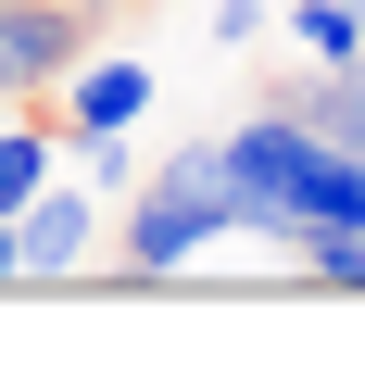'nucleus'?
Masks as SVG:
<instances>
[{
  "mask_svg": "<svg viewBox=\"0 0 365 365\" xmlns=\"http://www.w3.org/2000/svg\"><path fill=\"white\" fill-rule=\"evenodd\" d=\"M227 177H240V202H252V240L365 227V151L315 139L302 113H240V126H227Z\"/></svg>",
  "mask_w": 365,
  "mask_h": 365,
  "instance_id": "nucleus-1",
  "label": "nucleus"
},
{
  "mask_svg": "<svg viewBox=\"0 0 365 365\" xmlns=\"http://www.w3.org/2000/svg\"><path fill=\"white\" fill-rule=\"evenodd\" d=\"M215 240H252V202L227 177V139H177L164 177L126 202V227H113V264H126V277H177V264H202Z\"/></svg>",
  "mask_w": 365,
  "mask_h": 365,
  "instance_id": "nucleus-2",
  "label": "nucleus"
},
{
  "mask_svg": "<svg viewBox=\"0 0 365 365\" xmlns=\"http://www.w3.org/2000/svg\"><path fill=\"white\" fill-rule=\"evenodd\" d=\"M76 63H88L76 0H0V101H63Z\"/></svg>",
  "mask_w": 365,
  "mask_h": 365,
  "instance_id": "nucleus-3",
  "label": "nucleus"
},
{
  "mask_svg": "<svg viewBox=\"0 0 365 365\" xmlns=\"http://www.w3.org/2000/svg\"><path fill=\"white\" fill-rule=\"evenodd\" d=\"M88 240H101V202L51 177L26 215H13V277H76V264H88Z\"/></svg>",
  "mask_w": 365,
  "mask_h": 365,
  "instance_id": "nucleus-4",
  "label": "nucleus"
},
{
  "mask_svg": "<svg viewBox=\"0 0 365 365\" xmlns=\"http://www.w3.org/2000/svg\"><path fill=\"white\" fill-rule=\"evenodd\" d=\"M139 113H151V63L126 51H88L63 76V139H139Z\"/></svg>",
  "mask_w": 365,
  "mask_h": 365,
  "instance_id": "nucleus-5",
  "label": "nucleus"
},
{
  "mask_svg": "<svg viewBox=\"0 0 365 365\" xmlns=\"http://www.w3.org/2000/svg\"><path fill=\"white\" fill-rule=\"evenodd\" d=\"M264 113H302L315 139L365 151V63H315V76H290V88H264Z\"/></svg>",
  "mask_w": 365,
  "mask_h": 365,
  "instance_id": "nucleus-6",
  "label": "nucleus"
},
{
  "mask_svg": "<svg viewBox=\"0 0 365 365\" xmlns=\"http://www.w3.org/2000/svg\"><path fill=\"white\" fill-rule=\"evenodd\" d=\"M51 139H63V126H38V113L0 126V215H26L38 189H51Z\"/></svg>",
  "mask_w": 365,
  "mask_h": 365,
  "instance_id": "nucleus-7",
  "label": "nucleus"
},
{
  "mask_svg": "<svg viewBox=\"0 0 365 365\" xmlns=\"http://www.w3.org/2000/svg\"><path fill=\"white\" fill-rule=\"evenodd\" d=\"M290 38L315 51V63H365V26H353V0H290Z\"/></svg>",
  "mask_w": 365,
  "mask_h": 365,
  "instance_id": "nucleus-8",
  "label": "nucleus"
},
{
  "mask_svg": "<svg viewBox=\"0 0 365 365\" xmlns=\"http://www.w3.org/2000/svg\"><path fill=\"white\" fill-rule=\"evenodd\" d=\"M290 252L315 264V277H328V290H365V227H302Z\"/></svg>",
  "mask_w": 365,
  "mask_h": 365,
  "instance_id": "nucleus-9",
  "label": "nucleus"
},
{
  "mask_svg": "<svg viewBox=\"0 0 365 365\" xmlns=\"http://www.w3.org/2000/svg\"><path fill=\"white\" fill-rule=\"evenodd\" d=\"M264 38V0H215V51H252Z\"/></svg>",
  "mask_w": 365,
  "mask_h": 365,
  "instance_id": "nucleus-10",
  "label": "nucleus"
},
{
  "mask_svg": "<svg viewBox=\"0 0 365 365\" xmlns=\"http://www.w3.org/2000/svg\"><path fill=\"white\" fill-rule=\"evenodd\" d=\"M76 13H88V26H101V13H126V0H76Z\"/></svg>",
  "mask_w": 365,
  "mask_h": 365,
  "instance_id": "nucleus-11",
  "label": "nucleus"
},
{
  "mask_svg": "<svg viewBox=\"0 0 365 365\" xmlns=\"http://www.w3.org/2000/svg\"><path fill=\"white\" fill-rule=\"evenodd\" d=\"M0 277H13V215H0Z\"/></svg>",
  "mask_w": 365,
  "mask_h": 365,
  "instance_id": "nucleus-12",
  "label": "nucleus"
},
{
  "mask_svg": "<svg viewBox=\"0 0 365 365\" xmlns=\"http://www.w3.org/2000/svg\"><path fill=\"white\" fill-rule=\"evenodd\" d=\"M353 26H365V0H353Z\"/></svg>",
  "mask_w": 365,
  "mask_h": 365,
  "instance_id": "nucleus-13",
  "label": "nucleus"
}]
</instances>
